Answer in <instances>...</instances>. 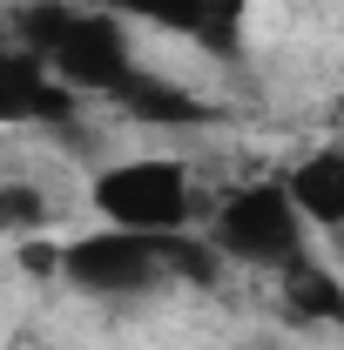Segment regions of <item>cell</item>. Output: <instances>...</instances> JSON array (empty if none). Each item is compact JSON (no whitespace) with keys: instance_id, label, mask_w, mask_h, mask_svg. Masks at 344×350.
<instances>
[{"instance_id":"3","label":"cell","mask_w":344,"mask_h":350,"mask_svg":"<svg viewBox=\"0 0 344 350\" xmlns=\"http://www.w3.org/2000/svg\"><path fill=\"white\" fill-rule=\"evenodd\" d=\"M95 209L108 216V229H182L189 222V169L182 162H115V169L95 182Z\"/></svg>"},{"instance_id":"1","label":"cell","mask_w":344,"mask_h":350,"mask_svg":"<svg viewBox=\"0 0 344 350\" xmlns=\"http://www.w3.org/2000/svg\"><path fill=\"white\" fill-rule=\"evenodd\" d=\"M27 54L68 94H122L142 75L122 21L95 14V7H34L27 14Z\"/></svg>"},{"instance_id":"5","label":"cell","mask_w":344,"mask_h":350,"mask_svg":"<svg viewBox=\"0 0 344 350\" xmlns=\"http://www.w3.org/2000/svg\"><path fill=\"white\" fill-rule=\"evenodd\" d=\"M0 122H68V88L27 47H0Z\"/></svg>"},{"instance_id":"6","label":"cell","mask_w":344,"mask_h":350,"mask_svg":"<svg viewBox=\"0 0 344 350\" xmlns=\"http://www.w3.org/2000/svg\"><path fill=\"white\" fill-rule=\"evenodd\" d=\"M284 196L304 229H344V148H317L284 175Z\"/></svg>"},{"instance_id":"9","label":"cell","mask_w":344,"mask_h":350,"mask_svg":"<svg viewBox=\"0 0 344 350\" xmlns=\"http://www.w3.org/2000/svg\"><path fill=\"white\" fill-rule=\"evenodd\" d=\"M41 222V196L27 189H0V229H34Z\"/></svg>"},{"instance_id":"2","label":"cell","mask_w":344,"mask_h":350,"mask_svg":"<svg viewBox=\"0 0 344 350\" xmlns=\"http://www.w3.org/2000/svg\"><path fill=\"white\" fill-rule=\"evenodd\" d=\"M304 216L291 209L284 182H250L236 189L223 209H216V229H210V250L216 256H236L250 269H284V262L304 256Z\"/></svg>"},{"instance_id":"7","label":"cell","mask_w":344,"mask_h":350,"mask_svg":"<svg viewBox=\"0 0 344 350\" xmlns=\"http://www.w3.org/2000/svg\"><path fill=\"white\" fill-rule=\"evenodd\" d=\"M284 297H291V310L297 317H317V323H344V283L324 269V262H284Z\"/></svg>"},{"instance_id":"8","label":"cell","mask_w":344,"mask_h":350,"mask_svg":"<svg viewBox=\"0 0 344 350\" xmlns=\"http://www.w3.org/2000/svg\"><path fill=\"white\" fill-rule=\"evenodd\" d=\"M115 101H129L135 115H149V122H196V101H189V94H169L162 81H142V75H135Z\"/></svg>"},{"instance_id":"4","label":"cell","mask_w":344,"mask_h":350,"mask_svg":"<svg viewBox=\"0 0 344 350\" xmlns=\"http://www.w3.org/2000/svg\"><path fill=\"white\" fill-rule=\"evenodd\" d=\"M108 7L162 27V34H182L210 54H236L243 27H250V0H108Z\"/></svg>"}]
</instances>
